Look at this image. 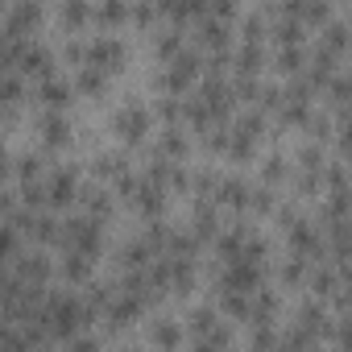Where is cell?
I'll list each match as a JSON object with an SVG mask.
<instances>
[{"label": "cell", "mask_w": 352, "mask_h": 352, "mask_svg": "<svg viewBox=\"0 0 352 352\" xmlns=\"http://www.w3.org/2000/svg\"><path fill=\"white\" fill-rule=\"evenodd\" d=\"M91 67H120V42L116 38H96L91 42Z\"/></svg>", "instance_id": "obj_1"}, {"label": "cell", "mask_w": 352, "mask_h": 352, "mask_svg": "<svg viewBox=\"0 0 352 352\" xmlns=\"http://www.w3.org/2000/svg\"><path fill=\"white\" fill-rule=\"evenodd\" d=\"M116 129H120L124 137H141V133H145V112H141V108H120Z\"/></svg>", "instance_id": "obj_2"}, {"label": "cell", "mask_w": 352, "mask_h": 352, "mask_svg": "<svg viewBox=\"0 0 352 352\" xmlns=\"http://www.w3.org/2000/svg\"><path fill=\"white\" fill-rule=\"evenodd\" d=\"M71 191H75V174H71V170H58L54 183H50V199L63 204V199H71Z\"/></svg>", "instance_id": "obj_3"}, {"label": "cell", "mask_w": 352, "mask_h": 352, "mask_svg": "<svg viewBox=\"0 0 352 352\" xmlns=\"http://www.w3.org/2000/svg\"><path fill=\"white\" fill-rule=\"evenodd\" d=\"M319 46H323V50H331V54H340V50L348 46V30H344L340 21H336V25H327V30H323V42H319Z\"/></svg>", "instance_id": "obj_4"}, {"label": "cell", "mask_w": 352, "mask_h": 352, "mask_svg": "<svg viewBox=\"0 0 352 352\" xmlns=\"http://www.w3.org/2000/svg\"><path fill=\"white\" fill-rule=\"evenodd\" d=\"M220 199H224V204H236V208H241V204L249 199V187H245L241 179H224V183H220Z\"/></svg>", "instance_id": "obj_5"}, {"label": "cell", "mask_w": 352, "mask_h": 352, "mask_svg": "<svg viewBox=\"0 0 352 352\" xmlns=\"http://www.w3.org/2000/svg\"><path fill=\"white\" fill-rule=\"evenodd\" d=\"M302 63H307L302 42H298V46H282V54H278V67H282V71H298Z\"/></svg>", "instance_id": "obj_6"}, {"label": "cell", "mask_w": 352, "mask_h": 352, "mask_svg": "<svg viewBox=\"0 0 352 352\" xmlns=\"http://www.w3.org/2000/svg\"><path fill=\"white\" fill-rule=\"evenodd\" d=\"M67 96H71V83H67V79H46V83H42V100H46V104H63Z\"/></svg>", "instance_id": "obj_7"}, {"label": "cell", "mask_w": 352, "mask_h": 352, "mask_svg": "<svg viewBox=\"0 0 352 352\" xmlns=\"http://www.w3.org/2000/svg\"><path fill=\"white\" fill-rule=\"evenodd\" d=\"M96 13H100L104 25H120V21H124V0H100Z\"/></svg>", "instance_id": "obj_8"}, {"label": "cell", "mask_w": 352, "mask_h": 352, "mask_svg": "<svg viewBox=\"0 0 352 352\" xmlns=\"http://www.w3.org/2000/svg\"><path fill=\"white\" fill-rule=\"evenodd\" d=\"M42 133H46V141H50V145H58V141L67 137V120H63L58 112H50V116L42 120Z\"/></svg>", "instance_id": "obj_9"}, {"label": "cell", "mask_w": 352, "mask_h": 352, "mask_svg": "<svg viewBox=\"0 0 352 352\" xmlns=\"http://www.w3.org/2000/svg\"><path fill=\"white\" fill-rule=\"evenodd\" d=\"M63 17H67V25H83L87 21V0H67Z\"/></svg>", "instance_id": "obj_10"}, {"label": "cell", "mask_w": 352, "mask_h": 352, "mask_svg": "<svg viewBox=\"0 0 352 352\" xmlns=\"http://www.w3.org/2000/svg\"><path fill=\"white\" fill-rule=\"evenodd\" d=\"M212 232H216V216H212V208L195 212V236L204 241V236H212Z\"/></svg>", "instance_id": "obj_11"}, {"label": "cell", "mask_w": 352, "mask_h": 352, "mask_svg": "<svg viewBox=\"0 0 352 352\" xmlns=\"http://www.w3.org/2000/svg\"><path fill=\"white\" fill-rule=\"evenodd\" d=\"M79 87H83V91H100V87H104V71H100V67H87V71L79 75Z\"/></svg>", "instance_id": "obj_12"}, {"label": "cell", "mask_w": 352, "mask_h": 352, "mask_svg": "<svg viewBox=\"0 0 352 352\" xmlns=\"http://www.w3.org/2000/svg\"><path fill=\"white\" fill-rule=\"evenodd\" d=\"M315 290H319V294H331V290H336V274H331V270H319V274H315Z\"/></svg>", "instance_id": "obj_13"}, {"label": "cell", "mask_w": 352, "mask_h": 352, "mask_svg": "<svg viewBox=\"0 0 352 352\" xmlns=\"http://www.w3.org/2000/svg\"><path fill=\"white\" fill-rule=\"evenodd\" d=\"M253 208H257V212H270V208H274V195H270V191H257V195H253Z\"/></svg>", "instance_id": "obj_14"}]
</instances>
